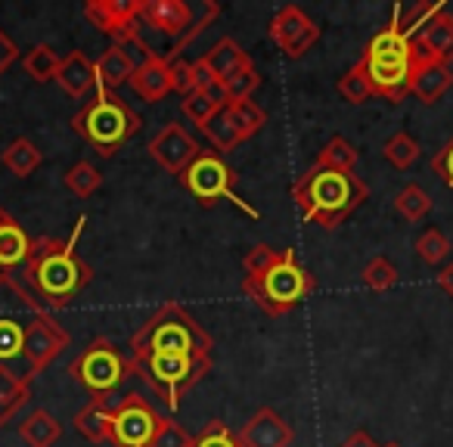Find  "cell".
I'll use <instances>...</instances> for the list:
<instances>
[{
	"label": "cell",
	"mask_w": 453,
	"mask_h": 447,
	"mask_svg": "<svg viewBox=\"0 0 453 447\" xmlns=\"http://www.w3.org/2000/svg\"><path fill=\"white\" fill-rule=\"evenodd\" d=\"M63 181H65V189H69L72 196H78V199H88V196H94L96 189L103 187V174L94 162L72 165V168L65 171Z\"/></svg>",
	"instance_id": "obj_34"
},
{
	"label": "cell",
	"mask_w": 453,
	"mask_h": 447,
	"mask_svg": "<svg viewBox=\"0 0 453 447\" xmlns=\"http://www.w3.org/2000/svg\"><path fill=\"white\" fill-rule=\"evenodd\" d=\"M177 181L183 183V189H187L202 208H214L220 199H226V202H234L240 212H246L249 218H255V220L261 218L258 208H252L246 199L236 196V171L224 162L220 152L202 150L199 156L183 168V174L177 177Z\"/></svg>",
	"instance_id": "obj_10"
},
{
	"label": "cell",
	"mask_w": 453,
	"mask_h": 447,
	"mask_svg": "<svg viewBox=\"0 0 453 447\" xmlns=\"http://www.w3.org/2000/svg\"><path fill=\"white\" fill-rule=\"evenodd\" d=\"M196 90V69L187 59H174L171 63V94L189 96Z\"/></svg>",
	"instance_id": "obj_44"
},
{
	"label": "cell",
	"mask_w": 453,
	"mask_h": 447,
	"mask_svg": "<svg viewBox=\"0 0 453 447\" xmlns=\"http://www.w3.org/2000/svg\"><path fill=\"white\" fill-rule=\"evenodd\" d=\"M19 438L26 441L28 447H53L63 438V426H59L57 416L38 407L19 422Z\"/></svg>",
	"instance_id": "obj_26"
},
{
	"label": "cell",
	"mask_w": 453,
	"mask_h": 447,
	"mask_svg": "<svg viewBox=\"0 0 453 447\" xmlns=\"http://www.w3.org/2000/svg\"><path fill=\"white\" fill-rule=\"evenodd\" d=\"M432 205H434L432 196H428L419 183H407V187L395 196V212L401 214L403 220H410V224L426 218V214L432 212Z\"/></svg>",
	"instance_id": "obj_33"
},
{
	"label": "cell",
	"mask_w": 453,
	"mask_h": 447,
	"mask_svg": "<svg viewBox=\"0 0 453 447\" xmlns=\"http://www.w3.org/2000/svg\"><path fill=\"white\" fill-rule=\"evenodd\" d=\"M143 119L121 100L115 90H94V100H88L72 115V131L94 146L96 156L112 158L131 137H137Z\"/></svg>",
	"instance_id": "obj_5"
},
{
	"label": "cell",
	"mask_w": 453,
	"mask_h": 447,
	"mask_svg": "<svg viewBox=\"0 0 453 447\" xmlns=\"http://www.w3.org/2000/svg\"><path fill=\"white\" fill-rule=\"evenodd\" d=\"M339 447H385V444H376V441L370 438V432H364V428H357V432H351L345 441H342Z\"/></svg>",
	"instance_id": "obj_47"
},
{
	"label": "cell",
	"mask_w": 453,
	"mask_h": 447,
	"mask_svg": "<svg viewBox=\"0 0 453 447\" xmlns=\"http://www.w3.org/2000/svg\"><path fill=\"white\" fill-rule=\"evenodd\" d=\"M16 59H19V47H16V41L0 28V75H4Z\"/></svg>",
	"instance_id": "obj_46"
},
{
	"label": "cell",
	"mask_w": 453,
	"mask_h": 447,
	"mask_svg": "<svg viewBox=\"0 0 453 447\" xmlns=\"http://www.w3.org/2000/svg\"><path fill=\"white\" fill-rule=\"evenodd\" d=\"M385 447H401V444H385Z\"/></svg>",
	"instance_id": "obj_49"
},
{
	"label": "cell",
	"mask_w": 453,
	"mask_h": 447,
	"mask_svg": "<svg viewBox=\"0 0 453 447\" xmlns=\"http://www.w3.org/2000/svg\"><path fill=\"white\" fill-rule=\"evenodd\" d=\"M211 335L208 329L183 308L180 302H165L152 317L140 323L131 335V358L143 354H189V358H211Z\"/></svg>",
	"instance_id": "obj_4"
},
{
	"label": "cell",
	"mask_w": 453,
	"mask_h": 447,
	"mask_svg": "<svg viewBox=\"0 0 453 447\" xmlns=\"http://www.w3.org/2000/svg\"><path fill=\"white\" fill-rule=\"evenodd\" d=\"M193 447H240V438L224 420H211L202 428L199 438L193 441Z\"/></svg>",
	"instance_id": "obj_42"
},
{
	"label": "cell",
	"mask_w": 453,
	"mask_h": 447,
	"mask_svg": "<svg viewBox=\"0 0 453 447\" xmlns=\"http://www.w3.org/2000/svg\"><path fill=\"white\" fill-rule=\"evenodd\" d=\"M226 115H230V125H234V131L240 140H252L255 134H261V127L267 125V112L255 100L230 103V106H226Z\"/></svg>",
	"instance_id": "obj_30"
},
{
	"label": "cell",
	"mask_w": 453,
	"mask_h": 447,
	"mask_svg": "<svg viewBox=\"0 0 453 447\" xmlns=\"http://www.w3.org/2000/svg\"><path fill=\"white\" fill-rule=\"evenodd\" d=\"M165 416L156 413L143 395H127L112 407V444L115 447H150Z\"/></svg>",
	"instance_id": "obj_12"
},
{
	"label": "cell",
	"mask_w": 453,
	"mask_h": 447,
	"mask_svg": "<svg viewBox=\"0 0 453 447\" xmlns=\"http://www.w3.org/2000/svg\"><path fill=\"white\" fill-rule=\"evenodd\" d=\"M401 16V10H395L391 22L366 44L364 57L357 59L372 88V96H382L388 103L407 100L410 90H413L416 66L426 57V50L413 38H407Z\"/></svg>",
	"instance_id": "obj_2"
},
{
	"label": "cell",
	"mask_w": 453,
	"mask_h": 447,
	"mask_svg": "<svg viewBox=\"0 0 453 447\" xmlns=\"http://www.w3.org/2000/svg\"><path fill=\"white\" fill-rule=\"evenodd\" d=\"M360 277H364L366 289L388 292V289H395V286H397V277H401V274H397V267L391 265L385 255H376V258H372L370 265L364 267V274H360Z\"/></svg>",
	"instance_id": "obj_36"
},
{
	"label": "cell",
	"mask_w": 453,
	"mask_h": 447,
	"mask_svg": "<svg viewBox=\"0 0 453 447\" xmlns=\"http://www.w3.org/2000/svg\"><path fill=\"white\" fill-rule=\"evenodd\" d=\"M41 314H47V308L32 296V289L16 274L0 271V370L16 373L26 382H32L26 364V333Z\"/></svg>",
	"instance_id": "obj_6"
},
{
	"label": "cell",
	"mask_w": 453,
	"mask_h": 447,
	"mask_svg": "<svg viewBox=\"0 0 453 447\" xmlns=\"http://www.w3.org/2000/svg\"><path fill=\"white\" fill-rule=\"evenodd\" d=\"M382 156H385V162H388L391 168L407 171V168H413L416 158H419V140H416L413 134H407V131H397V134H391V137L385 140Z\"/></svg>",
	"instance_id": "obj_32"
},
{
	"label": "cell",
	"mask_w": 453,
	"mask_h": 447,
	"mask_svg": "<svg viewBox=\"0 0 453 447\" xmlns=\"http://www.w3.org/2000/svg\"><path fill=\"white\" fill-rule=\"evenodd\" d=\"M246 63H252V59H249V53L234 38H220L211 50H205L199 59H193L196 90H205L211 84H224L226 78Z\"/></svg>",
	"instance_id": "obj_17"
},
{
	"label": "cell",
	"mask_w": 453,
	"mask_h": 447,
	"mask_svg": "<svg viewBox=\"0 0 453 447\" xmlns=\"http://www.w3.org/2000/svg\"><path fill=\"white\" fill-rule=\"evenodd\" d=\"M57 84L72 96V100H84L96 90V69H94V59L88 53L75 50L69 57H63L57 72Z\"/></svg>",
	"instance_id": "obj_21"
},
{
	"label": "cell",
	"mask_w": 453,
	"mask_h": 447,
	"mask_svg": "<svg viewBox=\"0 0 453 447\" xmlns=\"http://www.w3.org/2000/svg\"><path fill=\"white\" fill-rule=\"evenodd\" d=\"M413 41L426 50L428 59L450 66L453 63V13H447L438 4V7L432 10V16L426 19V26L413 35Z\"/></svg>",
	"instance_id": "obj_19"
},
{
	"label": "cell",
	"mask_w": 453,
	"mask_h": 447,
	"mask_svg": "<svg viewBox=\"0 0 453 447\" xmlns=\"http://www.w3.org/2000/svg\"><path fill=\"white\" fill-rule=\"evenodd\" d=\"M432 171L441 177V183H444V187L453 193V137L432 156Z\"/></svg>",
	"instance_id": "obj_45"
},
{
	"label": "cell",
	"mask_w": 453,
	"mask_h": 447,
	"mask_svg": "<svg viewBox=\"0 0 453 447\" xmlns=\"http://www.w3.org/2000/svg\"><path fill=\"white\" fill-rule=\"evenodd\" d=\"M44 152L38 150V143H32L28 137H16L7 150L0 152V165L10 171L13 177H28L41 168Z\"/></svg>",
	"instance_id": "obj_27"
},
{
	"label": "cell",
	"mask_w": 453,
	"mask_h": 447,
	"mask_svg": "<svg viewBox=\"0 0 453 447\" xmlns=\"http://www.w3.org/2000/svg\"><path fill=\"white\" fill-rule=\"evenodd\" d=\"M69 342H72L69 333L59 327L57 317H53L50 311L35 317L32 327H28V333H26V364H28L32 379L38 376V373H44L47 366L69 348Z\"/></svg>",
	"instance_id": "obj_15"
},
{
	"label": "cell",
	"mask_w": 453,
	"mask_h": 447,
	"mask_svg": "<svg viewBox=\"0 0 453 447\" xmlns=\"http://www.w3.org/2000/svg\"><path fill=\"white\" fill-rule=\"evenodd\" d=\"M94 69H96V88L119 90L121 84L131 81V75H134V69H137V66H134V59L127 57L119 44H112L109 50H103V57L94 63Z\"/></svg>",
	"instance_id": "obj_25"
},
{
	"label": "cell",
	"mask_w": 453,
	"mask_h": 447,
	"mask_svg": "<svg viewBox=\"0 0 453 447\" xmlns=\"http://www.w3.org/2000/svg\"><path fill=\"white\" fill-rule=\"evenodd\" d=\"M59 63H63V57H59L50 44H35L32 50L22 57V69H26V75L38 84L57 81Z\"/></svg>",
	"instance_id": "obj_29"
},
{
	"label": "cell",
	"mask_w": 453,
	"mask_h": 447,
	"mask_svg": "<svg viewBox=\"0 0 453 447\" xmlns=\"http://www.w3.org/2000/svg\"><path fill=\"white\" fill-rule=\"evenodd\" d=\"M84 224H88V218H78V224L65 240L38 236L32 243L26 267H22V283L32 289V296L50 314L69 308L94 280V267L78 255V240L84 234Z\"/></svg>",
	"instance_id": "obj_1"
},
{
	"label": "cell",
	"mask_w": 453,
	"mask_h": 447,
	"mask_svg": "<svg viewBox=\"0 0 453 447\" xmlns=\"http://www.w3.org/2000/svg\"><path fill=\"white\" fill-rule=\"evenodd\" d=\"M453 88V69L444 63H434V59L422 57V63L416 66L413 90L410 94L422 103V106H434L447 90Z\"/></svg>",
	"instance_id": "obj_22"
},
{
	"label": "cell",
	"mask_w": 453,
	"mask_h": 447,
	"mask_svg": "<svg viewBox=\"0 0 453 447\" xmlns=\"http://www.w3.org/2000/svg\"><path fill=\"white\" fill-rule=\"evenodd\" d=\"M28 397H32V385L26 379H19L10 370H0V426L13 420Z\"/></svg>",
	"instance_id": "obj_28"
},
{
	"label": "cell",
	"mask_w": 453,
	"mask_h": 447,
	"mask_svg": "<svg viewBox=\"0 0 453 447\" xmlns=\"http://www.w3.org/2000/svg\"><path fill=\"white\" fill-rule=\"evenodd\" d=\"M292 199L298 212L323 230H339L342 220L370 199V187L354 171H329L311 165L292 181Z\"/></svg>",
	"instance_id": "obj_3"
},
{
	"label": "cell",
	"mask_w": 453,
	"mask_h": 447,
	"mask_svg": "<svg viewBox=\"0 0 453 447\" xmlns=\"http://www.w3.org/2000/svg\"><path fill=\"white\" fill-rule=\"evenodd\" d=\"M32 243L35 240L26 234V227H22L19 220L7 208H0V271L13 274L16 267H26Z\"/></svg>",
	"instance_id": "obj_20"
},
{
	"label": "cell",
	"mask_w": 453,
	"mask_h": 447,
	"mask_svg": "<svg viewBox=\"0 0 453 447\" xmlns=\"http://www.w3.org/2000/svg\"><path fill=\"white\" fill-rule=\"evenodd\" d=\"M75 428L78 435L90 441V444H103L112 441V407L106 397H90L81 410L75 413Z\"/></svg>",
	"instance_id": "obj_24"
},
{
	"label": "cell",
	"mask_w": 453,
	"mask_h": 447,
	"mask_svg": "<svg viewBox=\"0 0 453 447\" xmlns=\"http://www.w3.org/2000/svg\"><path fill=\"white\" fill-rule=\"evenodd\" d=\"M357 158H360V152L354 150L351 140L333 137L320 152H317L314 165L317 168H329V171H354L357 168Z\"/></svg>",
	"instance_id": "obj_31"
},
{
	"label": "cell",
	"mask_w": 453,
	"mask_h": 447,
	"mask_svg": "<svg viewBox=\"0 0 453 447\" xmlns=\"http://www.w3.org/2000/svg\"><path fill=\"white\" fill-rule=\"evenodd\" d=\"M317 292V277L298 265L296 252L283 249V258L261 277L242 280V296L252 298L267 317H286Z\"/></svg>",
	"instance_id": "obj_8"
},
{
	"label": "cell",
	"mask_w": 453,
	"mask_h": 447,
	"mask_svg": "<svg viewBox=\"0 0 453 447\" xmlns=\"http://www.w3.org/2000/svg\"><path fill=\"white\" fill-rule=\"evenodd\" d=\"M84 16L119 47L140 38V0H90L84 4Z\"/></svg>",
	"instance_id": "obj_14"
},
{
	"label": "cell",
	"mask_w": 453,
	"mask_h": 447,
	"mask_svg": "<svg viewBox=\"0 0 453 447\" xmlns=\"http://www.w3.org/2000/svg\"><path fill=\"white\" fill-rule=\"evenodd\" d=\"M236 438H240V447H289L296 432L273 407H261L242 422Z\"/></svg>",
	"instance_id": "obj_18"
},
{
	"label": "cell",
	"mask_w": 453,
	"mask_h": 447,
	"mask_svg": "<svg viewBox=\"0 0 453 447\" xmlns=\"http://www.w3.org/2000/svg\"><path fill=\"white\" fill-rule=\"evenodd\" d=\"M218 16L220 7L214 0H202L199 7H189L187 0H140V35L152 32L168 41L162 59L174 63Z\"/></svg>",
	"instance_id": "obj_7"
},
{
	"label": "cell",
	"mask_w": 453,
	"mask_h": 447,
	"mask_svg": "<svg viewBox=\"0 0 453 447\" xmlns=\"http://www.w3.org/2000/svg\"><path fill=\"white\" fill-rule=\"evenodd\" d=\"M180 109H183V115H187V119L193 121V125L202 131V127H205L208 121H211L214 115H218L224 106H220L218 100H211V96H208L205 90H193L189 96H183Z\"/></svg>",
	"instance_id": "obj_38"
},
{
	"label": "cell",
	"mask_w": 453,
	"mask_h": 447,
	"mask_svg": "<svg viewBox=\"0 0 453 447\" xmlns=\"http://www.w3.org/2000/svg\"><path fill=\"white\" fill-rule=\"evenodd\" d=\"M335 88H339L342 100L351 103V106H364V103L372 96V88H370V81H366L360 63H354L351 69H348L345 75L339 78V84H335Z\"/></svg>",
	"instance_id": "obj_37"
},
{
	"label": "cell",
	"mask_w": 453,
	"mask_h": 447,
	"mask_svg": "<svg viewBox=\"0 0 453 447\" xmlns=\"http://www.w3.org/2000/svg\"><path fill=\"white\" fill-rule=\"evenodd\" d=\"M205 137L214 143V152H230V150H236V146L242 143L240 137H236V131H234V125H230V115H226V106L220 109L218 115H214L211 121H208L205 127Z\"/></svg>",
	"instance_id": "obj_39"
},
{
	"label": "cell",
	"mask_w": 453,
	"mask_h": 447,
	"mask_svg": "<svg viewBox=\"0 0 453 447\" xmlns=\"http://www.w3.org/2000/svg\"><path fill=\"white\" fill-rule=\"evenodd\" d=\"M146 152H150V158L162 171L180 177L183 168H187V165L193 162L202 150H199V143H196V137L187 131V127L177 125V121H171V125H165L162 131H158L156 137L146 143Z\"/></svg>",
	"instance_id": "obj_16"
},
{
	"label": "cell",
	"mask_w": 453,
	"mask_h": 447,
	"mask_svg": "<svg viewBox=\"0 0 453 447\" xmlns=\"http://www.w3.org/2000/svg\"><path fill=\"white\" fill-rule=\"evenodd\" d=\"M267 35H271V41L289 59H302L304 53H308L311 47L320 41V26H317V22L311 19L302 7H296V4H286V7H280L277 16L271 19Z\"/></svg>",
	"instance_id": "obj_13"
},
{
	"label": "cell",
	"mask_w": 453,
	"mask_h": 447,
	"mask_svg": "<svg viewBox=\"0 0 453 447\" xmlns=\"http://www.w3.org/2000/svg\"><path fill=\"white\" fill-rule=\"evenodd\" d=\"M193 435L187 432L183 426H177L174 420H168L165 416L162 420V426H158V432H156V438H152V444L150 447H193Z\"/></svg>",
	"instance_id": "obj_43"
},
{
	"label": "cell",
	"mask_w": 453,
	"mask_h": 447,
	"mask_svg": "<svg viewBox=\"0 0 453 447\" xmlns=\"http://www.w3.org/2000/svg\"><path fill=\"white\" fill-rule=\"evenodd\" d=\"M131 84L146 103H162L171 94V63L162 57H150L146 63H140L131 75Z\"/></svg>",
	"instance_id": "obj_23"
},
{
	"label": "cell",
	"mask_w": 453,
	"mask_h": 447,
	"mask_svg": "<svg viewBox=\"0 0 453 447\" xmlns=\"http://www.w3.org/2000/svg\"><path fill=\"white\" fill-rule=\"evenodd\" d=\"M131 358V354H127ZM211 373V358H189V354H143L131 358V376L143 379L152 395L162 397L165 407L177 410L180 397Z\"/></svg>",
	"instance_id": "obj_9"
},
{
	"label": "cell",
	"mask_w": 453,
	"mask_h": 447,
	"mask_svg": "<svg viewBox=\"0 0 453 447\" xmlns=\"http://www.w3.org/2000/svg\"><path fill=\"white\" fill-rule=\"evenodd\" d=\"M280 258H283V249H271L267 243H258V246L249 249L246 258H242V271H246V277H261V274L271 271Z\"/></svg>",
	"instance_id": "obj_41"
},
{
	"label": "cell",
	"mask_w": 453,
	"mask_h": 447,
	"mask_svg": "<svg viewBox=\"0 0 453 447\" xmlns=\"http://www.w3.org/2000/svg\"><path fill=\"white\" fill-rule=\"evenodd\" d=\"M438 289L444 292V296H450L453 298V261L450 265H444L438 271Z\"/></svg>",
	"instance_id": "obj_48"
},
{
	"label": "cell",
	"mask_w": 453,
	"mask_h": 447,
	"mask_svg": "<svg viewBox=\"0 0 453 447\" xmlns=\"http://www.w3.org/2000/svg\"><path fill=\"white\" fill-rule=\"evenodd\" d=\"M261 88V75L255 69V63H246L234 72V75L224 81V94H226V106L230 103H242V100H252V94Z\"/></svg>",
	"instance_id": "obj_35"
},
{
	"label": "cell",
	"mask_w": 453,
	"mask_h": 447,
	"mask_svg": "<svg viewBox=\"0 0 453 447\" xmlns=\"http://www.w3.org/2000/svg\"><path fill=\"white\" fill-rule=\"evenodd\" d=\"M69 373L90 391V397H109L131 376V358L121 354V348H115L109 339H94L69 364Z\"/></svg>",
	"instance_id": "obj_11"
},
{
	"label": "cell",
	"mask_w": 453,
	"mask_h": 447,
	"mask_svg": "<svg viewBox=\"0 0 453 447\" xmlns=\"http://www.w3.org/2000/svg\"><path fill=\"white\" fill-rule=\"evenodd\" d=\"M416 255H419L426 265H441V261L450 255V240L434 227L426 230V234L416 240Z\"/></svg>",
	"instance_id": "obj_40"
}]
</instances>
